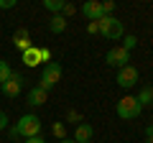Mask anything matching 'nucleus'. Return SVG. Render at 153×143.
<instances>
[{
	"label": "nucleus",
	"mask_w": 153,
	"mask_h": 143,
	"mask_svg": "<svg viewBox=\"0 0 153 143\" xmlns=\"http://www.w3.org/2000/svg\"><path fill=\"white\" fill-rule=\"evenodd\" d=\"M13 128H16L18 136H23V138H36V136H41V128H44V123H41V118H38V115L26 112V115H21V120H18Z\"/></svg>",
	"instance_id": "obj_1"
},
{
	"label": "nucleus",
	"mask_w": 153,
	"mask_h": 143,
	"mask_svg": "<svg viewBox=\"0 0 153 143\" xmlns=\"http://www.w3.org/2000/svg\"><path fill=\"white\" fill-rule=\"evenodd\" d=\"M115 112H117V118H123V120H135V118L143 112V107H140V102H138L133 95H125L123 100H117Z\"/></svg>",
	"instance_id": "obj_2"
},
{
	"label": "nucleus",
	"mask_w": 153,
	"mask_h": 143,
	"mask_svg": "<svg viewBox=\"0 0 153 143\" xmlns=\"http://www.w3.org/2000/svg\"><path fill=\"white\" fill-rule=\"evenodd\" d=\"M59 82H61V64L59 61H49V64L44 66V72H41V84H38V87L49 92V89H54Z\"/></svg>",
	"instance_id": "obj_3"
},
{
	"label": "nucleus",
	"mask_w": 153,
	"mask_h": 143,
	"mask_svg": "<svg viewBox=\"0 0 153 143\" xmlns=\"http://www.w3.org/2000/svg\"><path fill=\"white\" fill-rule=\"evenodd\" d=\"M100 23V36H105V39H123L125 36V26H123V21H117V18L112 16H105Z\"/></svg>",
	"instance_id": "obj_4"
},
{
	"label": "nucleus",
	"mask_w": 153,
	"mask_h": 143,
	"mask_svg": "<svg viewBox=\"0 0 153 143\" xmlns=\"http://www.w3.org/2000/svg\"><path fill=\"white\" fill-rule=\"evenodd\" d=\"M138 79H140V72L128 64V66H123V69H117V79H115V82L120 84L123 89H130V87L138 84Z\"/></svg>",
	"instance_id": "obj_5"
},
{
	"label": "nucleus",
	"mask_w": 153,
	"mask_h": 143,
	"mask_svg": "<svg viewBox=\"0 0 153 143\" xmlns=\"http://www.w3.org/2000/svg\"><path fill=\"white\" fill-rule=\"evenodd\" d=\"M105 61H107V66L123 69V66H128V61H130V51H125L123 46H115V49H110V51H107Z\"/></svg>",
	"instance_id": "obj_6"
},
{
	"label": "nucleus",
	"mask_w": 153,
	"mask_h": 143,
	"mask_svg": "<svg viewBox=\"0 0 153 143\" xmlns=\"http://www.w3.org/2000/svg\"><path fill=\"white\" fill-rule=\"evenodd\" d=\"M21 89H23V77L18 74V72H13L10 79L0 87V92L5 95V97H18V95H21Z\"/></svg>",
	"instance_id": "obj_7"
},
{
	"label": "nucleus",
	"mask_w": 153,
	"mask_h": 143,
	"mask_svg": "<svg viewBox=\"0 0 153 143\" xmlns=\"http://www.w3.org/2000/svg\"><path fill=\"white\" fill-rule=\"evenodd\" d=\"M82 13H84V18H87L89 23H92V21H102V18H105L102 3H97V0H87V3L82 5Z\"/></svg>",
	"instance_id": "obj_8"
},
{
	"label": "nucleus",
	"mask_w": 153,
	"mask_h": 143,
	"mask_svg": "<svg viewBox=\"0 0 153 143\" xmlns=\"http://www.w3.org/2000/svg\"><path fill=\"white\" fill-rule=\"evenodd\" d=\"M46 97H49V92L41 89V87H31L28 95H26V100H28L31 107H41V105H46Z\"/></svg>",
	"instance_id": "obj_9"
},
{
	"label": "nucleus",
	"mask_w": 153,
	"mask_h": 143,
	"mask_svg": "<svg viewBox=\"0 0 153 143\" xmlns=\"http://www.w3.org/2000/svg\"><path fill=\"white\" fill-rule=\"evenodd\" d=\"M13 44H16V49L21 51V54H23L26 49H31V46H33V44H31V36H28L26 28H18V31L13 33Z\"/></svg>",
	"instance_id": "obj_10"
},
{
	"label": "nucleus",
	"mask_w": 153,
	"mask_h": 143,
	"mask_svg": "<svg viewBox=\"0 0 153 143\" xmlns=\"http://www.w3.org/2000/svg\"><path fill=\"white\" fill-rule=\"evenodd\" d=\"M92 136H94V128L89 125V123H79L76 130H74V141L76 143H89V141H92Z\"/></svg>",
	"instance_id": "obj_11"
},
{
	"label": "nucleus",
	"mask_w": 153,
	"mask_h": 143,
	"mask_svg": "<svg viewBox=\"0 0 153 143\" xmlns=\"http://www.w3.org/2000/svg\"><path fill=\"white\" fill-rule=\"evenodd\" d=\"M38 49H41V46H31V49L23 51V64H26V66H38V64H41V54H38Z\"/></svg>",
	"instance_id": "obj_12"
},
{
	"label": "nucleus",
	"mask_w": 153,
	"mask_h": 143,
	"mask_svg": "<svg viewBox=\"0 0 153 143\" xmlns=\"http://www.w3.org/2000/svg\"><path fill=\"white\" fill-rule=\"evenodd\" d=\"M49 31H51V33H64V31H66V18L61 16V13L49 18Z\"/></svg>",
	"instance_id": "obj_13"
},
{
	"label": "nucleus",
	"mask_w": 153,
	"mask_h": 143,
	"mask_svg": "<svg viewBox=\"0 0 153 143\" xmlns=\"http://www.w3.org/2000/svg\"><path fill=\"white\" fill-rule=\"evenodd\" d=\"M135 100L140 102V107H146V105H153V87L148 84V87H143L140 92L135 95Z\"/></svg>",
	"instance_id": "obj_14"
},
{
	"label": "nucleus",
	"mask_w": 153,
	"mask_h": 143,
	"mask_svg": "<svg viewBox=\"0 0 153 143\" xmlns=\"http://www.w3.org/2000/svg\"><path fill=\"white\" fill-rule=\"evenodd\" d=\"M10 74H13V69H10V64H8L5 59H0V87L10 79Z\"/></svg>",
	"instance_id": "obj_15"
},
{
	"label": "nucleus",
	"mask_w": 153,
	"mask_h": 143,
	"mask_svg": "<svg viewBox=\"0 0 153 143\" xmlns=\"http://www.w3.org/2000/svg\"><path fill=\"white\" fill-rule=\"evenodd\" d=\"M44 8L49 13H54V16H59L61 8H64V0H44Z\"/></svg>",
	"instance_id": "obj_16"
},
{
	"label": "nucleus",
	"mask_w": 153,
	"mask_h": 143,
	"mask_svg": "<svg viewBox=\"0 0 153 143\" xmlns=\"http://www.w3.org/2000/svg\"><path fill=\"white\" fill-rule=\"evenodd\" d=\"M135 46H138V39H135V36H130V33L123 36V49H125V51H133Z\"/></svg>",
	"instance_id": "obj_17"
},
{
	"label": "nucleus",
	"mask_w": 153,
	"mask_h": 143,
	"mask_svg": "<svg viewBox=\"0 0 153 143\" xmlns=\"http://www.w3.org/2000/svg\"><path fill=\"white\" fill-rule=\"evenodd\" d=\"M51 133H54L59 141H64V138H66V128H64V123H54V125H51Z\"/></svg>",
	"instance_id": "obj_18"
},
{
	"label": "nucleus",
	"mask_w": 153,
	"mask_h": 143,
	"mask_svg": "<svg viewBox=\"0 0 153 143\" xmlns=\"http://www.w3.org/2000/svg\"><path fill=\"white\" fill-rule=\"evenodd\" d=\"M74 13H76V5H71V3H64V8H61V16L69 18V16H74Z\"/></svg>",
	"instance_id": "obj_19"
},
{
	"label": "nucleus",
	"mask_w": 153,
	"mask_h": 143,
	"mask_svg": "<svg viewBox=\"0 0 153 143\" xmlns=\"http://www.w3.org/2000/svg\"><path fill=\"white\" fill-rule=\"evenodd\" d=\"M66 118H69L71 123H76V125H79V123H84V120H82V115H79L76 110H69V115H66Z\"/></svg>",
	"instance_id": "obj_20"
},
{
	"label": "nucleus",
	"mask_w": 153,
	"mask_h": 143,
	"mask_svg": "<svg viewBox=\"0 0 153 143\" xmlns=\"http://www.w3.org/2000/svg\"><path fill=\"white\" fill-rule=\"evenodd\" d=\"M87 33H92V36H97V33H100V23H97V21L87 23Z\"/></svg>",
	"instance_id": "obj_21"
},
{
	"label": "nucleus",
	"mask_w": 153,
	"mask_h": 143,
	"mask_svg": "<svg viewBox=\"0 0 153 143\" xmlns=\"http://www.w3.org/2000/svg\"><path fill=\"white\" fill-rule=\"evenodd\" d=\"M112 10H115V3H112V0H107V3H102V13H105V16H110Z\"/></svg>",
	"instance_id": "obj_22"
},
{
	"label": "nucleus",
	"mask_w": 153,
	"mask_h": 143,
	"mask_svg": "<svg viewBox=\"0 0 153 143\" xmlns=\"http://www.w3.org/2000/svg\"><path fill=\"white\" fill-rule=\"evenodd\" d=\"M8 123H10V120H8V112H3V110H0V130H5V128H8Z\"/></svg>",
	"instance_id": "obj_23"
},
{
	"label": "nucleus",
	"mask_w": 153,
	"mask_h": 143,
	"mask_svg": "<svg viewBox=\"0 0 153 143\" xmlns=\"http://www.w3.org/2000/svg\"><path fill=\"white\" fill-rule=\"evenodd\" d=\"M0 8L3 10H10V8H16V0H0Z\"/></svg>",
	"instance_id": "obj_24"
},
{
	"label": "nucleus",
	"mask_w": 153,
	"mask_h": 143,
	"mask_svg": "<svg viewBox=\"0 0 153 143\" xmlns=\"http://www.w3.org/2000/svg\"><path fill=\"white\" fill-rule=\"evenodd\" d=\"M38 54H41V61H49V59H51V51H49V49H44V46L38 49Z\"/></svg>",
	"instance_id": "obj_25"
},
{
	"label": "nucleus",
	"mask_w": 153,
	"mask_h": 143,
	"mask_svg": "<svg viewBox=\"0 0 153 143\" xmlns=\"http://www.w3.org/2000/svg\"><path fill=\"white\" fill-rule=\"evenodd\" d=\"M26 143H46V141L41 136H36V138H26Z\"/></svg>",
	"instance_id": "obj_26"
},
{
	"label": "nucleus",
	"mask_w": 153,
	"mask_h": 143,
	"mask_svg": "<svg viewBox=\"0 0 153 143\" xmlns=\"http://www.w3.org/2000/svg\"><path fill=\"white\" fill-rule=\"evenodd\" d=\"M151 133H153V120H151V125L146 128V136H151Z\"/></svg>",
	"instance_id": "obj_27"
},
{
	"label": "nucleus",
	"mask_w": 153,
	"mask_h": 143,
	"mask_svg": "<svg viewBox=\"0 0 153 143\" xmlns=\"http://www.w3.org/2000/svg\"><path fill=\"white\" fill-rule=\"evenodd\" d=\"M59 143H76L74 138H64V141H59Z\"/></svg>",
	"instance_id": "obj_28"
},
{
	"label": "nucleus",
	"mask_w": 153,
	"mask_h": 143,
	"mask_svg": "<svg viewBox=\"0 0 153 143\" xmlns=\"http://www.w3.org/2000/svg\"><path fill=\"white\" fill-rule=\"evenodd\" d=\"M146 143H153V133H151V136H146Z\"/></svg>",
	"instance_id": "obj_29"
}]
</instances>
